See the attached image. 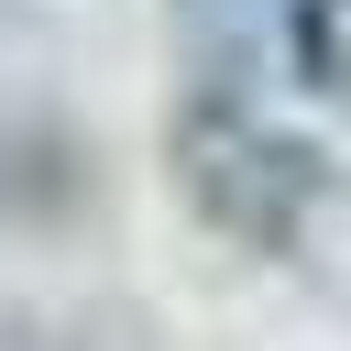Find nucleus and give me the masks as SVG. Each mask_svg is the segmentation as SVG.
Wrapping results in <instances>:
<instances>
[{
  "instance_id": "nucleus-1",
  "label": "nucleus",
  "mask_w": 351,
  "mask_h": 351,
  "mask_svg": "<svg viewBox=\"0 0 351 351\" xmlns=\"http://www.w3.org/2000/svg\"><path fill=\"white\" fill-rule=\"evenodd\" d=\"M176 186H186V208H197L208 230L274 252V241H296L307 208H318V154L285 143V132H274L263 110H241V99H197V110L176 121Z\"/></svg>"
},
{
  "instance_id": "nucleus-2",
  "label": "nucleus",
  "mask_w": 351,
  "mask_h": 351,
  "mask_svg": "<svg viewBox=\"0 0 351 351\" xmlns=\"http://www.w3.org/2000/svg\"><path fill=\"white\" fill-rule=\"evenodd\" d=\"M285 55H296L307 99H329L351 121V0H296L285 11Z\"/></svg>"
}]
</instances>
